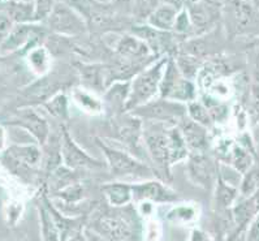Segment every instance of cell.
<instances>
[{
    "label": "cell",
    "instance_id": "d4e9b609",
    "mask_svg": "<svg viewBox=\"0 0 259 241\" xmlns=\"http://www.w3.org/2000/svg\"><path fill=\"white\" fill-rule=\"evenodd\" d=\"M259 190V165H254L244 175L240 185V193L242 198H247Z\"/></svg>",
    "mask_w": 259,
    "mask_h": 241
},
{
    "label": "cell",
    "instance_id": "836d02e7",
    "mask_svg": "<svg viewBox=\"0 0 259 241\" xmlns=\"http://www.w3.org/2000/svg\"><path fill=\"white\" fill-rule=\"evenodd\" d=\"M74 98H76L77 102H78L81 106H83V108H86L88 111H92V112H99V111H101V103H99L97 99H94L92 95L77 90V92L74 93Z\"/></svg>",
    "mask_w": 259,
    "mask_h": 241
},
{
    "label": "cell",
    "instance_id": "4dcf8cb0",
    "mask_svg": "<svg viewBox=\"0 0 259 241\" xmlns=\"http://www.w3.org/2000/svg\"><path fill=\"white\" fill-rule=\"evenodd\" d=\"M195 217V210L190 206H179V208L172 209L167 214V219L176 224H183V223L192 222Z\"/></svg>",
    "mask_w": 259,
    "mask_h": 241
},
{
    "label": "cell",
    "instance_id": "6da1fadb",
    "mask_svg": "<svg viewBox=\"0 0 259 241\" xmlns=\"http://www.w3.org/2000/svg\"><path fill=\"white\" fill-rule=\"evenodd\" d=\"M167 59H160L156 64L136 77L132 83L128 99L125 102V110H136L138 107L145 106L159 92V86L164 73L163 68L167 65Z\"/></svg>",
    "mask_w": 259,
    "mask_h": 241
},
{
    "label": "cell",
    "instance_id": "277c9868",
    "mask_svg": "<svg viewBox=\"0 0 259 241\" xmlns=\"http://www.w3.org/2000/svg\"><path fill=\"white\" fill-rule=\"evenodd\" d=\"M101 149L103 150L104 155L108 160L111 171L113 175L117 176H124V175H141V176H146L150 172L149 168L132 158L129 154H125L119 150L108 147L103 144H99Z\"/></svg>",
    "mask_w": 259,
    "mask_h": 241
},
{
    "label": "cell",
    "instance_id": "8fae6325",
    "mask_svg": "<svg viewBox=\"0 0 259 241\" xmlns=\"http://www.w3.org/2000/svg\"><path fill=\"white\" fill-rule=\"evenodd\" d=\"M180 132L186 147L192 150L193 154L203 153V150L207 146V135L204 127L199 126L193 120H183Z\"/></svg>",
    "mask_w": 259,
    "mask_h": 241
},
{
    "label": "cell",
    "instance_id": "f546056e",
    "mask_svg": "<svg viewBox=\"0 0 259 241\" xmlns=\"http://www.w3.org/2000/svg\"><path fill=\"white\" fill-rule=\"evenodd\" d=\"M188 111H189V115L192 117V120L197 124L202 127H210L211 126V115L208 112V110L204 106H202L201 103H197V102H190L189 106H188Z\"/></svg>",
    "mask_w": 259,
    "mask_h": 241
},
{
    "label": "cell",
    "instance_id": "cb8c5ba5",
    "mask_svg": "<svg viewBox=\"0 0 259 241\" xmlns=\"http://www.w3.org/2000/svg\"><path fill=\"white\" fill-rule=\"evenodd\" d=\"M31 31H33V28L28 26V25H20V26H17V28L11 31L10 37L7 38L6 42L2 45V49L7 50V51L19 49L20 46H22L29 39Z\"/></svg>",
    "mask_w": 259,
    "mask_h": 241
},
{
    "label": "cell",
    "instance_id": "30bf717a",
    "mask_svg": "<svg viewBox=\"0 0 259 241\" xmlns=\"http://www.w3.org/2000/svg\"><path fill=\"white\" fill-rule=\"evenodd\" d=\"M147 147L151 154L154 162L162 168L168 175V170L171 167V153H169V138L167 135L159 133V135H150L146 138Z\"/></svg>",
    "mask_w": 259,
    "mask_h": 241
},
{
    "label": "cell",
    "instance_id": "5bb4252c",
    "mask_svg": "<svg viewBox=\"0 0 259 241\" xmlns=\"http://www.w3.org/2000/svg\"><path fill=\"white\" fill-rule=\"evenodd\" d=\"M19 123L28 129L40 144H46L49 137V126L43 117L31 110H22L19 112Z\"/></svg>",
    "mask_w": 259,
    "mask_h": 241
},
{
    "label": "cell",
    "instance_id": "7c38bea8",
    "mask_svg": "<svg viewBox=\"0 0 259 241\" xmlns=\"http://www.w3.org/2000/svg\"><path fill=\"white\" fill-rule=\"evenodd\" d=\"M190 176L203 188H210L212 183L213 165L203 153L192 154L189 160Z\"/></svg>",
    "mask_w": 259,
    "mask_h": 241
},
{
    "label": "cell",
    "instance_id": "9c48e42d",
    "mask_svg": "<svg viewBox=\"0 0 259 241\" xmlns=\"http://www.w3.org/2000/svg\"><path fill=\"white\" fill-rule=\"evenodd\" d=\"M132 195H135V198L138 201L149 199V201L155 202H174L179 199L176 193L165 188L163 184L158 183V181H149L145 184L132 185Z\"/></svg>",
    "mask_w": 259,
    "mask_h": 241
},
{
    "label": "cell",
    "instance_id": "2e32d148",
    "mask_svg": "<svg viewBox=\"0 0 259 241\" xmlns=\"http://www.w3.org/2000/svg\"><path fill=\"white\" fill-rule=\"evenodd\" d=\"M111 70L101 64L79 65V74L85 86L94 90H102L106 85V77Z\"/></svg>",
    "mask_w": 259,
    "mask_h": 241
},
{
    "label": "cell",
    "instance_id": "ac0fdd59",
    "mask_svg": "<svg viewBox=\"0 0 259 241\" xmlns=\"http://www.w3.org/2000/svg\"><path fill=\"white\" fill-rule=\"evenodd\" d=\"M233 12H235V24L238 31H244L250 28L256 21V11L251 3L237 2L233 3Z\"/></svg>",
    "mask_w": 259,
    "mask_h": 241
},
{
    "label": "cell",
    "instance_id": "1f68e13d",
    "mask_svg": "<svg viewBox=\"0 0 259 241\" xmlns=\"http://www.w3.org/2000/svg\"><path fill=\"white\" fill-rule=\"evenodd\" d=\"M30 64L33 69L38 73H45L49 68V56H47V51L45 49H37L34 50L29 56Z\"/></svg>",
    "mask_w": 259,
    "mask_h": 241
},
{
    "label": "cell",
    "instance_id": "ba28073f",
    "mask_svg": "<svg viewBox=\"0 0 259 241\" xmlns=\"http://www.w3.org/2000/svg\"><path fill=\"white\" fill-rule=\"evenodd\" d=\"M98 229L112 241H129L133 237V227L117 215H104L98 219Z\"/></svg>",
    "mask_w": 259,
    "mask_h": 241
},
{
    "label": "cell",
    "instance_id": "ab89813d",
    "mask_svg": "<svg viewBox=\"0 0 259 241\" xmlns=\"http://www.w3.org/2000/svg\"><path fill=\"white\" fill-rule=\"evenodd\" d=\"M254 77H259V49L254 52Z\"/></svg>",
    "mask_w": 259,
    "mask_h": 241
},
{
    "label": "cell",
    "instance_id": "d6986e66",
    "mask_svg": "<svg viewBox=\"0 0 259 241\" xmlns=\"http://www.w3.org/2000/svg\"><path fill=\"white\" fill-rule=\"evenodd\" d=\"M60 88L61 83L59 79L52 78V77H45L43 79H40L39 83L31 86L28 93H26V95L39 99V101H43V99L46 101L47 98L51 97L52 94H55Z\"/></svg>",
    "mask_w": 259,
    "mask_h": 241
},
{
    "label": "cell",
    "instance_id": "60d3db41",
    "mask_svg": "<svg viewBox=\"0 0 259 241\" xmlns=\"http://www.w3.org/2000/svg\"><path fill=\"white\" fill-rule=\"evenodd\" d=\"M3 144H4V132L3 129L0 128V147L3 146Z\"/></svg>",
    "mask_w": 259,
    "mask_h": 241
},
{
    "label": "cell",
    "instance_id": "8992f818",
    "mask_svg": "<svg viewBox=\"0 0 259 241\" xmlns=\"http://www.w3.org/2000/svg\"><path fill=\"white\" fill-rule=\"evenodd\" d=\"M7 162L12 171L26 176L40 162V151L37 146H13L7 151Z\"/></svg>",
    "mask_w": 259,
    "mask_h": 241
},
{
    "label": "cell",
    "instance_id": "e0dca14e",
    "mask_svg": "<svg viewBox=\"0 0 259 241\" xmlns=\"http://www.w3.org/2000/svg\"><path fill=\"white\" fill-rule=\"evenodd\" d=\"M102 190L108 198V202L116 208L125 206L132 198V186L126 185V184H106V185L102 186Z\"/></svg>",
    "mask_w": 259,
    "mask_h": 241
},
{
    "label": "cell",
    "instance_id": "52a82bcc",
    "mask_svg": "<svg viewBox=\"0 0 259 241\" xmlns=\"http://www.w3.org/2000/svg\"><path fill=\"white\" fill-rule=\"evenodd\" d=\"M136 115L145 116L150 119L167 120V122H177L184 117V113L186 112L185 106L175 102H167L165 99L151 102L145 106H141L136 108Z\"/></svg>",
    "mask_w": 259,
    "mask_h": 241
},
{
    "label": "cell",
    "instance_id": "4316f807",
    "mask_svg": "<svg viewBox=\"0 0 259 241\" xmlns=\"http://www.w3.org/2000/svg\"><path fill=\"white\" fill-rule=\"evenodd\" d=\"M247 112L250 116V122L254 126L259 124V77H254L249 89L247 97Z\"/></svg>",
    "mask_w": 259,
    "mask_h": 241
},
{
    "label": "cell",
    "instance_id": "83f0119b",
    "mask_svg": "<svg viewBox=\"0 0 259 241\" xmlns=\"http://www.w3.org/2000/svg\"><path fill=\"white\" fill-rule=\"evenodd\" d=\"M195 95V89L193 83L188 81L185 78H181V81L176 85V88L172 90L169 94L168 99L172 101H179V102H190L194 99Z\"/></svg>",
    "mask_w": 259,
    "mask_h": 241
},
{
    "label": "cell",
    "instance_id": "5b68a950",
    "mask_svg": "<svg viewBox=\"0 0 259 241\" xmlns=\"http://www.w3.org/2000/svg\"><path fill=\"white\" fill-rule=\"evenodd\" d=\"M61 145V158L65 163V167L76 170V168L86 167V168H103L104 163L99 162L97 159L92 158L90 155L83 151L79 146L74 144L70 135L65 128H63V140Z\"/></svg>",
    "mask_w": 259,
    "mask_h": 241
},
{
    "label": "cell",
    "instance_id": "9a60e30c",
    "mask_svg": "<svg viewBox=\"0 0 259 241\" xmlns=\"http://www.w3.org/2000/svg\"><path fill=\"white\" fill-rule=\"evenodd\" d=\"M177 16H179L177 8H175L172 4H163L151 12V15L149 16V24L156 30L167 31L175 26Z\"/></svg>",
    "mask_w": 259,
    "mask_h": 241
},
{
    "label": "cell",
    "instance_id": "f35d334b",
    "mask_svg": "<svg viewBox=\"0 0 259 241\" xmlns=\"http://www.w3.org/2000/svg\"><path fill=\"white\" fill-rule=\"evenodd\" d=\"M83 233H85L86 240L88 241H106L103 238V236H102L101 233H98L97 231H94V229L86 228L83 229Z\"/></svg>",
    "mask_w": 259,
    "mask_h": 241
},
{
    "label": "cell",
    "instance_id": "44dd1931",
    "mask_svg": "<svg viewBox=\"0 0 259 241\" xmlns=\"http://www.w3.org/2000/svg\"><path fill=\"white\" fill-rule=\"evenodd\" d=\"M231 163L235 170H237L240 174L245 175L250 168L253 167L254 163V156L253 154H250L249 150L244 146H238L235 145L232 149L231 154Z\"/></svg>",
    "mask_w": 259,
    "mask_h": 241
},
{
    "label": "cell",
    "instance_id": "e575fe53",
    "mask_svg": "<svg viewBox=\"0 0 259 241\" xmlns=\"http://www.w3.org/2000/svg\"><path fill=\"white\" fill-rule=\"evenodd\" d=\"M13 28L11 16L7 15V13H0V45L6 42Z\"/></svg>",
    "mask_w": 259,
    "mask_h": 241
},
{
    "label": "cell",
    "instance_id": "4fadbf2b",
    "mask_svg": "<svg viewBox=\"0 0 259 241\" xmlns=\"http://www.w3.org/2000/svg\"><path fill=\"white\" fill-rule=\"evenodd\" d=\"M149 52L150 47L135 35H125L117 45V54L128 61L142 60L149 55Z\"/></svg>",
    "mask_w": 259,
    "mask_h": 241
},
{
    "label": "cell",
    "instance_id": "8d00e7d4",
    "mask_svg": "<svg viewBox=\"0 0 259 241\" xmlns=\"http://www.w3.org/2000/svg\"><path fill=\"white\" fill-rule=\"evenodd\" d=\"M246 241H259V214L247 228Z\"/></svg>",
    "mask_w": 259,
    "mask_h": 241
},
{
    "label": "cell",
    "instance_id": "f1b7e54d",
    "mask_svg": "<svg viewBox=\"0 0 259 241\" xmlns=\"http://www.w3.org/2000/svg\"><path fill=\"white\" fill-rule=\"evenodd\" d=\"M45 107L50 111V113L60 119H67L68 117V99L64 94H58L47 101Z\"/></svg>",
    "mask_w": 259,
    "mask_h": 241
},
{
    "label": "cell",
    "instance_id": "b9f144b4",
    "mask_svg": "<svg viewBox=\"0 0 259 241\" xmlns=\"http://www.w3.org/2000/svg\"><path fill=\"white\" fill-rule=\"evenodd\" d=\"M15 241H30V240H28V238H24V240H15Z\"/></svg>",
    "mask_w": 259,
    "mask_h": 241
},
{
    "label": "cell",
    "instance_id": "ffe728a7",
    "mask_svg": "<svg viewBox=\"0 0 259 241\" xmlns=\"http://www.w3.org/2000/svg\"><path fill=\"white\" fill-rule=\"evenodd\" d=\"M189 15L193 26L203 29L212 21L213 11L206 3H190Z\"/></svg>",
    "mask_w": 259,
    "mask_h": 241
},
{
    "label": "cell",
    "instance_id": "603a6c76",
    "mask_svg": "<svg viewBox=\"0 0 259 241\" xmlns=\"http://www.w3.org/2000/svg\"><path fill=\"white\" fill-rule=\"evenodd\" d=\"M168 138H169L171 163L174 165V163L179 162L188 155V147H186L180 129H172V131L168 132Z\"/></svg>",
    "mask_w": 259,
    "mask_h": 241
},
{
    "label": "cell",
    "instance_id": "3957f363",
    "mask_svg": "<svg viewBox=\"0 0 259 241\" xmlns=\"http://www.w3.org/2000/svg\"><path fill=\"white\" fill-rule=\"evenodd\" d=\"M50 28L61 34H81L86 25L67 4H55L49 16Z\"/></svg>",
    "mask_w": 259,
    "mask_h": 241
},
{
    "label": "cell",
    "instance_id": "7a4b0ae2",
    "mask_svg": "<svg viewBox=\"0 0 259 241\" xmlns=\"http://www.w3.org/2000/svg\"><path fill=\"white\" fill-rule=\"evenodd\" d=\"M259 214V190L247 198H242L231 210L232 231L229 233L228 241H236L241 233L247 231L251 222Z\"/></svg>",
    "mask_w": 259,
    "mask_h": 241
},
{
    "label": "cell",
    "instance_id": "7402d4cb",
    "mask_svg": "<svg viewBox=\"0 0 259 241\" xmlns=\"http://www.w3.org/2000/svg\"><path fill=\"white\" fill-rule=\"evenodd\" d=\"M39 219H40V231H42L43 241H63L61 235L56 227L55 222L52 220L46 205L39 208Z\"/></svg>",
    "mask_w": 259,
    "mask_h": 241
},
{
    "label": "cell",
    "instance_id": "d6a6232c",
    "mask_svg": "<svg viewBox=\"0 0 259 241\" xmlns=\"http://www.w3.org/2000/svg\"><path fill=\"white\" fill-rule=\"evenodd\" d=\"M11 8V19L17 21H25L33 17L34 3H12Z\"/></svg>",
    "mask_w": 259,
    "mask_h": 241
},
{
    "label": "cell",
    "instance_id": "74e56055",
    "mask_svg": "<svg viewBox=\"0 0 259 241\" xmlns=\"http://www.w3.org/2000/svg\"><path fill=\"white\" fill-rule=\"evenodd\" d=\"M189 241H212V240H211L210 235H208L207 232H204L203 229L194 228L192 231V233H190Z\"/></svg>",
    "mask_w": 259,
    "mask_h": 241
},
{
    "label": "cell",
    "instance_id": "d590c367",
    "mask_svg": "<svg viewBox=\"0 0 259 241\" xmlns=\"http://www.w3.org/2000/svg\"><path fill=\"white\" fill-rule=\"evenodd\" d=\"M190 26H192V22H190L189 16H188V12L186 11H183L181 13H179L177 16L176 22H175L174 28L176 29L179 33H186V31L189 30Z\"/></svg>",
    "mask_w": 259,
    "mask_h": 241
},
{
    "label": "cell",
    "instance_id": "484cf974",
    "mask_svg": "<svg viewBox=\"0 0 259 241\" xmlns=\"http://www.w3.org/2000/svg\"><path fill=\"white\" fill-rule=\"evenodd\" d=\"M237 197V189L236 186L226 183L223 179L218 181V190H217V204L222 210H226L232 205Z\"/></svg>",
    "mask_w": 259,
    "mask_h": 241
}]
</instances>
